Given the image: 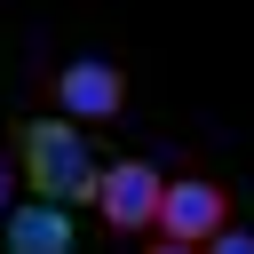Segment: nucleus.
I'll list each match as a JSON object with an SVG mask.
<instances>
[{
  "label": "nucleus",
  "instance_id": "7",
  "mask_svg": "<svg viewBox=\"0 0 254 254\" xmlns=\"http://www.w3.org/2000/svg\"><path fill=\"white\" fill-rule=\"evenodd\" d=\"M143 254H198V246H175V238H151Z\"/></svg>",
  "mask_w": 254,
  "mask_h": 254
},
{
  "label": "nucleus",
  "instance_id": "2",
  "mask_svg": "<svg viewBox=\"0 0 254 254\" xmlns=\"http://www.w3.org/2000/svg\"><path fill=\"white\" fill-rule=\"evenodd\" d=\"M230 222V190L214 183V175H175L167 190H159V238H175V246H206L214 230Z\"/></svg>",
  "mask_w": 254,
  "mask_h": 254
},
{
  "label": "nucleus",
  "instance_id": "3",
  "mask_svg": "<svg viewBox=\"0 0 254 254\" xmlns=\"http://www.w3.org/2000/svg\"><path fill=\"white\" fill-rule=\"evenodd\" d=\"M159 190H167V175L151 167V159H111L103 167V183H95V214L127 238V230H151L159 222Z\"/></svg>",
  "mask_w": 254,
  "mask_h": 254
},
{
  "label": "nucleus",
  "instance_id": "5",
  "mask_svg": "<svg viewBox=\"0 0 254 254\" xmlns=\"http://www.w3.org/2000/svg\"><path fill=\"white\" fill-rule=\"evenodd\" d=\"M0 246L8 254H79V222L56 198H24V206L0 214Z\"/></svg>",
  "mask_w": 254,
  "mask_h": 254
},
{
  "label": "nucleus",
  "instance_id": "8",
  "mask_svg": "<svg viewBox=\"0 0 254 254\" xmlns=\"http://www.w3.org/2000/svg\"><path fill=\"white\" fill-rule=\"evenodd\" d=\"M8 206H16V198H8V167H0V214H8Z\"/></svg>",
  "mask_w": 254,
  "mask_h": 254
},
{
  "label": "nucleus",
  "instance_id": "1",
  "mask_svg": "<svg viewBox=\"0 0 254 254\" xmlns=\"http://www.w3.org/2000/svg\"><path fill=\"white\" fill-rule=\"evenodd\" d=\"M16 167H24V190L32 198H56V206H95V183H103V159L87 151V127H71L64 111L56 119H16Z\"/></svg>",
  "mask_w": 254,
  "mask_h": 254
},
{
  "label": "nucleus",
  "instance_id": "6",
  "mask_svg": "<svg viewBox=\"0 0 254 254\" xmlns=\"http://www.w3.org/2000/svg\"><path fill=\"white\" fill-rule=\"evenodd\" d=\"M198 254H254V230H238V222H222V230H214V238H206Z\"/></svg>",
  "mask_w": 254,
  "mask_h": 254
},
{
  "label": "nucleus",
  "instance_id": "4",
  "mask_svg": "<svg viewBox=\"0 0 254 254\" xmlns=\"http://www.w3.org/2000/svg\"><path fill=\"white\" fill-rule=\"evenodd\" d=\"M48 95H56L64 119H87V127H103V119L127 111V79H119V64H64V71L48 79Z\"/></svg>",
  "mask_w": 254,
  "mask_h": 254
}]
</instances>
